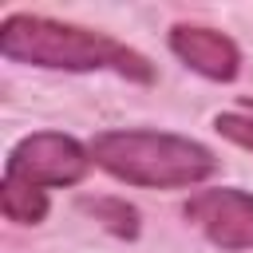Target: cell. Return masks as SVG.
I'll use <instances>...</instances> for the list:
<instances>
[{
  "label": "cell",
  "instance_id": "obj_5",
  "mask_svg": "<svg viewBox=\"0 0 253 253\" xmlns=\"http://www.w3.org/2000/svg\"><path fill=\"white\" fill-rule=\"evenodd\" d=\"M170 51L198 75L213 79V83H229L241 71V47L213 32V28H198V24H174L170 28Z\"/></svg>",
  "mask_w": 253,
  "mask_h": 253
},
{
  "label": "cell",
  "instance_id": "obj_3",
  "mask_svg": "<svg viewBox=\"0 0 253 253\" xmlns=\"http://www.w3.org/2000/svg\"><path fill=\"white\" fill-rule=\"evenodd\" d=\"M95 166L91 146H83L71 134L59 130H36L24 134L4 162V178L28 182V186H75L87 178V170Z\"/></svg>",
  "mask_w": 253,
  "mask_h": 253
},
{
  "label": "cell",
  "instance_id": "obj_4",
  "mask_svg": "<svg viewBox=\"0 0 253 253\" xmlns=\"http://www.w3.org/2000/svg\"><path fill=\"white\" fill-rule=\"evenodd\" d=\"M182 213L217 249H253V194H245L237 186L198 190L182 206Z\"/></svg>",
  "mask_w": 253,
  "mask_h": 253
},
{
  "label": "cell",
  "instance_id": "obj_8",
  "mask_svg": "<svg viewBox=\"0 0 253 253\" xmlns=\"http://www.w3.org/2000/svg\"><path fill=\"white\" fill-rule=\"evenodd\" d=\"M213 130H217L221 138H229V142H237V146L253 150V115L225 111V115H217V119H213Z\"/></svg>",
  "mask_w": 253,
  "mask_h": 253
},
{
  "label": "cell",
  "instance_id": "obj_1",
  "mask_svg": "<svg viewBox=\"0 0 253 253\" xmlns=\"http://www.w3.org/2000/svg\"><path fill=\"white\" fill-rule=\"evenodd\" d=\"M0 55L12 63H32V67H51V71H115L130 83H150L154 67L146 55L134 47L79 28L63 24L51 16H32V12H12L0 24Z\"/></svg>",
  "mask_w": 253,
  "mask_h": 253
},
{
  "label": "cell",
  "instance_id": "obj_2",
  "mask_svg": "<svg viewBox=\"0 0 253 253\" xmlns=\"http://www.w3.org/2000/svg\"><path fill=\"white\" fill-rule=\"evenodd\" d=\"M91 158L111 178L154 190L198 186L217 174V158L210 146L166 130H103L91 142Z\"/></svg>",
  "mask_w": 253,
  "mask_h": 253
},
{
  "label": "cell",
  "instance_id": "obj_7",
  "mask_svg": "<svg viewBox=\"0 0 253 253\" xmlns=\"http://www.w3.org/2000/svg\"><path fill=\"white\" fill-rule=\"evenodd\" d=\"M79 210L91 213L103 229H111L115 237H138V210L123 198H79Z\"/></svg>",
  "mask_w": 253,
  "mask_h": 253
},
{
  "label": "cell",
  "instance_id": "obj_6",
  "mask_svg": "<svg viewBox=\"0 0 253 253\" xmlns=\"http://www.w3.org/2000/svg\"><path fill=\"white\" fill-rule=\"evenodd\" d=\"M0 210H4V217L16 221V225H40V221L47 217V194H43L40 186L4 178V182H0Z\"/></svg>",
  "mask_w": 253,
  "mask_h": 253
}]
</instances>
